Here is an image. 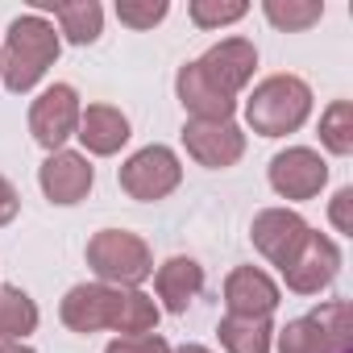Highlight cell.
I'll use <instances>...</instances> for the list:
<instances>
[{
  "mask_svg": "<svg viewBox=\"0 0 353 353\" xmlns=\"http://www.w3.org/2000/svg\"><path fill=\"white\" fill-rule=\"evenodd\" d=\"M59 316L71 332H117V336H145L158 332V299L141 287H108V283H79L63 295Z\"/></svg>",
  "mask_w": 353,
  "mask_h": 353,
  "instance_id": "6da1fadb",
  "label": "cell"
},
{
  "mask_svg": "<svg viewBox=\"0 0 353 353\" xmlns=\"http://www.w3.org/2000/svg\"><path fill=\"white\" fill-rule=\"evenodd\" d=\"M59 50H63V38L54 21H46L42 13H26L9 21L5 46H0V83L13 96L34 92L46 79V71L59 63Z\"/></svg>",
  "mask_w": 353,
  "mask_h": 353,
  "instance_id": "7a4b0ae2",
  "label": "cell"
},
{
  "mask_svg": "<svg viewBox=\"0 0 353 353\" xmlns=\"http://www.w3.org/2000/svg\"><path fill=\"white\" fill-rule=\"evenodd\" d=\"M312 117V88L299 75H266L245 100V125L258 137H287Z\"/></svg>",
  "mask_w": 353,
  "mask_h": 353,
  "instance_id": "3957f363",
  "label": "cell"
},
{
  "mask_svg": "<svg viewBox=\"0 0 353 353\" xmlns=\"http://www.w3.org/2000/svg\"><path fill=\"white\" fill-rule=\"evenodd\" d=\"M88 266H92L96 283L141 287L154 274V250L145 245V237H137L129 229H100L88 241Z\"/></svg>",
  "mask_w": 353,
  "mask_h": 353,
  "instance_id": "277c9868",
  "label": "cell"
},
{
  "mask_svg": "<svg viewBox=\"0 0 353 353\" xmlns=\"http://www.w3.org/2000/svg\"><path fill=\"white\" fill-rule=\"evenodd\" d=\"M121 192L137 204H154L166 200L174 188L183 183V162L170 145H141L137 154H129L117 170Z\"/></svg>",
  "mask_w": 353,
  "mask_h": 353,
  "instance_id": "5b68a950",
  "label": "cell"
},
{
  "mask_svg": "<svg viewBox=\"0 0 353 353\" xmlns=\"http://www.w3.org/2000/svg\"><path fill=\"white\" fill-rule=\"evenodd\" d=\"M79 112H83L79 92H75L71 83H50V88L30 104V133H34V141H38L46 154H59V150L75 137Z\"/></svg>",
  "mask_w": 353,
  "mask_h": 353,
  "instance_id": "8992f818",
  "label": "cell"
},
{
  "mask_svg": "<svg viewBox=\"0 0 353 353\" xmlns=\"http://www.w3.org/2000/svg\"><path fill=\"white\" fill-rule=\"evenodd\" d=\"M341 274V245L328 233H307V241L299 245V254L283 266V283L295 295H320L324 287H332Z\"/></svg>",
  "mask_w": 353,
  "mask_h": 353,
  "instance_id": "52a82bcc",
  "label": "cell"
},
{
  "mask_svg": "<svg viewBox=\"0 0 353 353\" xmlns=\"http://www.w3.org/2000/svg\"><path fill=\"white\" fill-rule=\"evenodd\" d=\"M328 183V162L312 145H287L270 158V188L283 200H316Z\"/></svg>",
  "mask_w": 353,
  "mask_h": 353,
  "instance_id": "ba28073f",
  "label": "cell"
},
{
  "mask_svg": "<svg viewBox=\"0 0 353 353\" xmlns=\"http://www.w3.org/2000/svg\"><path fill=\"white\" fill-rule=\"evenodd\" d=\"M307 233H312V225L295 208H262L254 216V225H250V237H254L258 254L270 266H279V270L299 254V245L307 241Z\"/></svg>",
  "mask_w": 353,
  "mask_h": 353,
  "instance_id": "9c48e42d",
  "label": "cell"
},
{
  "mask_svg": "<svg viewBox=\"0 0 353 353\" xmlns=\"http://www.w3.org/2000/svg\"><path fill=\"white\" fill-rule=\"evenodd\" d=\"M92 183H96V166H92L88 154H79V150H59V154H50V158L38 166V188H42V196H46L50 204H59V208H71V204L88 200Z\"/></svg>",
  "mask_w": 353,
  "mask_h": 353,
  "instance_id": "30bf717a",
  "label": "cell"
},
{
  "mask_svg": "<svg viewBox=\"0 0 353 353\" xmlns=\"http://www.w3.org/2000/svg\"><path fill=\"white\" fill-rule=\"evenodd\" d=\"M183 145L188 154L208 166V170H225L237 166L245 154V129L237 121H188L183 125Z\"/></svg>",
  "mask_w": 353,
  "mask_h": 353,
  "instance_id": "8fae6325",
  "label": "cell"
},
{
  "mask_svg": "<svg viewBox=\"0 0 353 353\" xmlns=\"http://www.w3.org/2000/svg\"><path fill=\"white\" fill-rule=\"evenodd\" d=\"M200 71L225 92V96H241L245 88H250V79H254V71H258V50H254V42L250 38H225V42H216V46H208L200 59Z\"/></svg>",
  "mask_w": 353,
  "mask_h": 353,
  "instance_id": "7c38bea8",
  "label": "cell"
},
{
  "mask_svg": "<svg viewBox=\"0 0 353 353\" xmlns=\"http://www.w3.org/2000/svg\"><path fill=\"white\" fill-rule=\"evenodd\" d=\"M279 299H283L279 283H274L266 270H258V266H237V270H229V279H225V307H229V316H258V320H270V316L279 312Z\"/></svg>",
  "mask_w": 353,
  "mask_h": 353,
  "instance_id": "4fadbf2b",
  "label": "cell"
},
{
  "mask_svg": "<svg viewBox=\"0 0 353 353\" xmlns=\"http://www.w3.org/2000/svg\"><path fill=\"white\" fill-rule=\"evenodd\" d=\"M174 96H179V104L188 108V121H233L237 112V100L225 96L204 71L200 63H183L179 75H174Z\"/></svg>",
  "mask_w": 353,
  "mask_h": 353,
  "instance_id": "5bb4252c",
  "label": "cell"
},
{
  "mask_svg": "<svg viewBox=\"0 0 353 353\" xmlns=\"http://www.w3.org/2000/svg\"><path fill=\"white\" fill-rule=\"evenodd\" d=\"M154 291H158V307H166L170 316H183L192 307V299L204 291V266L188 254H174L154 270Z\"/></svg>",
  "mask_w": 353,
  "mask_h": 353,
  "instance_id": "9a60e30c",
  "label": "cell"
},
{
  "mask_svg": "<svg viewBox=\"0 0 353 353\" xmlns=\"http://www.w3.org/2000/svg\"><path fill=\"white\" fill-rule=\"evenodd\" d=\"M75 137L83 141L88 154L112 158V154H121V145L133 137V129H129V117H125L121 108H112V104H88V108L79 112Z\"/></svg>",
  "mask_w": 353,
  "mask_h": 353,
  "instance_id": "2e32d148",
  "label": "cell"
},
{
  "mask_svg": "<svg viewBox=\"0 0 353 353\" xmlns=\"http://www.w3.org/2000/svg\"><path fill=\"white\" fill-rule=\"evenodd\" d=\"M59 38H67L71 46H92L104 34V9L96 0H63V5H50Z\"/></svg>",
  "mask_w": 353,
  "mask_h": 353,
  "instance_id": "e0dca14e",
  "label": "cell"
},
{
  "mask_svg": "<svg viewBox=\"0 0 353 353\" xmlns=\"http://www.w3.org/2000/svg\"><path fill=\"white\" fill-rule=\"evenodd\" d=\"M216 336L225 353H270L274 349V324L258 316H225L216 324Z\"/></svg>",
  "mask_w": 353,
  "mask_h": 353,
  "instance_id": "ac0fdd59",
  "label": "cell"
},
{
  "mask_svg": "<svg viewBox=\"0 0 353 353\" xmlns=\"http://www.w3.org/2000/svg\"><path fill=\"white\" fill-rule=\"evenodd\" d=\"M38 303L13 287V283H0V345L5 341H26L30 332H38Z\"/></svg>",
  "mask_w": 353,
  "mask_h": 353,
  "instance_id": "d6986e66",
  "label": "cell"
},
{
  "mask_svg": "<svg viewBox=\"0 0 353 353\" xmlns=\"http://www.w3.org/2000/svg\"><path fill=\"white\" fill-rule=\"evenodd\" d=\"M262 17L283 34H303L324 17L320 0H262Z\"/></svg>",
  "mask_w": 353,
  "mask_h": 353,
  "instance_id": "ffe728a7",
  "label": "cell"
},
{
  "mask_svg": "<svg viewBox=\"0 0 353 353\" xmlns=\"http://www.w3.org/2000/svg\"><path fill=\"white\" fill-rule=\"evenodd\" d=\"M320 145L336 158L353 154V104L349 100H332L320 112Z\"/></svg>",
  "mask_w": 353,
  "mask_h": 353,
  "instance_id": "44dd1931",
  "label": "cell"
},
{
  "mask_svg": "<svg viewBox=\"0 0 353 353\" xmlns=\"http://www.w3.org/2000/svg\"><path fill=\"white\" fill-rule=\"evenodd\" d=\"M312 320L320 324L324 341L332 353H353V320H349V303L345 299H328L312 312Z\"/></svg>",
  "mask_w": 353,
  "mask_h": 353,
  "instance_id": "7402d4cb",
  "label": "cell"
},
{
  "mask_svg": "<svg viewBox=\"0 0 353 353\" xmlns=\"http://www.w3.org/2000/svg\"><path fill=\"white\" fill-rule=\"evenodd\" d=\"M245 13H250L245 0H192L188 5V17L196 30H225V26H237Z\"/></svg>",
  "mask_w": 353,
  "mask_h": 353,
  "instance_id": "603a6c76",
  "label": "cell"
},
{
  "mask_svg": "<svg viewBox=\"0 0 353 353\" xmlns=\"http://www.w3.org/2000/svg\"><path fill=\"white\" fill-rule=\"evenodd\" d=\"M279 353H332L320 324L312 316L287 320V328H279Z\"/></svg>",
  "mask_w": 353,
  "mask_h": 353,
  "instance_id": "cb8c5ba5",
  "label": "cell"
},
{
  "mask_svg": "<svg viewBox=\"0 0 353 353\" xmlns=\"http://www.w3.org/2000/svg\"><path fill=\"white\" fill-rule=\"evenodd\" d=\"M170 13L166 0H117V21L129 30H154Z\"/></svg>",
  "mask_w": 353,
  "mask_h": 353,
  "instance_id": "d4e9b609",
  "label": "cell"
},
{
  "mask_svg": "<svg viewBox=\"0 0 353 353\" xmlns=\"http://www.w3.org/2000/svg\"><path fill=\"white\" fill-rule=\"evenodd\" d=\"M104 353H170V345H166V336L145 332V336H112L104 345Z\"/></svg>",
  "mask_w": 353,
  "mask_h": 353,
  "instance_id": "484cf974",
  "label": "cell"
},
{
  "mask_svg": "<svg viewBox=\"0 0 353 353\" xmlns=\"http://www.w3.org/2000/svg\"><path fill=\"white\" fill-rule=\"evenodd\" d=\"M328 221L341 237H353V188H341L328 204Z\"/></svg>",
  "mask_w": 353,
  "mask_h": 353,
  "instance_id": "4316f807",
  "label": "cell"
},
{
  "mask_svg": "<svg viewBox=\"0 0 353 353\" xmlns=\"http://www.w3.org/2000/svg\"><path fill=\"white\" fill-rule=\"evenodd\" d=\"M17 212H21V196H17V188L0 174V229L5 225H13L17 221Z\"/></svg>",
  "mask_w": 353,
  "mask_h": 353,
  "instance_id": "83f0119b",
  "label": "cell"
},
{
  "mask_svg": "<svg viewBox=\"0 0 353 353\" xmlns=\"http://www.w3.org/2000/svg\"><path fill=\"white\" fill-rule=\"evenodd\" d=\"M0 353H38V349H30L26 341H5V345H0Z\"/></svg>",
  "mask_w": 353,
  "mask_h": 353,
  "instance_id": "f1b7e54d",
  "label": "cell"
},
{
  "mask_svg": "<svg viewBox=\"0 0 353 353\" xmlns=\"http://www.w3.org/2000/svg\"><path fill=\"white\" fill-rule=\"evenodd\" d=\"M170 353H212L208 345H179V349H170Z\"/></svg>",
  "mask_w": 353,
  "mask_h": 353,
  "instance_id": "f546056e",
  "label": "cell"
}]
</instances>
